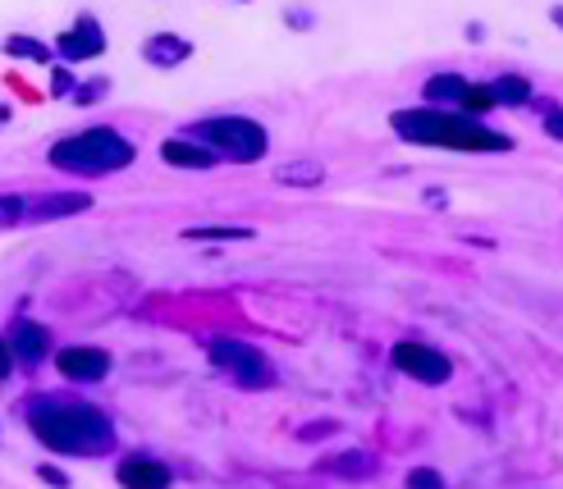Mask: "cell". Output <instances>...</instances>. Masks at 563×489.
Segmentation results:
<instances>
[{"label":"cell","instance_id":"obj_27","mask_svg":"<svg viewBox=\"0 0 563 489\" xmlns=\"http://www.w3.org/2000/svg\"><path fill=\"white\" fill-rule=\"evenodd\" d=\"M37 476H42L46 485H55V489H69V476H65L60 467H37Z\"/></svg>","mask_w":563,"mask_h":489},{"label":"cell","instance_id":"obj_9","mask_svg":"<svg viewBox=\"0 0 563 489\" xmlns=\"http://www.w3.org/2000/svg\"><path fill=\"white\" fill-rule=\"evenodd\" d=\"M106 51V33H101V23L92 14H82L69 33H60V42H55V55L69 65H82V60H97V55Z\"/></svg>","mask_w":563,"mask_h":489},{"label":"cell","instance_id":"obj_26","mask_svg":"<svg viewBox=\"0 0 563 489\" xmlns=\"http://www.w3.org/2000/svg\"><path fill=\"white\" fill-rule=\"evenodd\" d=\"M14 376V348H10V338L0 334V380H10Z\"/></svg>","mask_w":563,"mask_h":489},{"label":"cell","instance_id":"obj_29","mask_svg":"<svg viewBox=\"0 0 563 489\" xmlns=\"http://www.w3.org/2000/svg\"><path fill=\"white\" fill-rule=\"evenodd\" d=\"M55 97H65V92H78L74 88V78H69V69H55V88H51Z\"/></svg>","mask_w":563,"mask_h":489},{"label":"cell","instance_id":"obj_15","mask_svg":"<svg viewBox=\"0 0 563 489\" xmlns=\"http://www.w3.org/2000/svg\"><path fill=\"white\" fill-rule=\"evenodd\" d=\"M376 467H380V463H376V453H367V448H349V453L325 457L317 471H321V476H334V480H372Z\"/></svg>","mask_w":563,"mask_h":489},{"label":"cell","instance_id":"obj_25","mask_svg":"<svg viewBox=\"0 0 563 489\" xmlns=\"http://www.w3.org/2000/svg\"><path fill=\"white\" fill-rule=\"evenodd\" d=\"M97 97H106V78H97V82H82V88L74 92V101H78V105H88V101H97Z\"/></svg>","mask_w":563,"mask_h":489},{"label":"cell","instance_id":"obj_21","mask_svg":"<svg viewBox=\"0 0 563 489\" xmlns=\"http://www.w3.org/2000/svg\"><path fill=\"white\" fill-rule=\"evenodd\" d=\"M404 489H449V480H444V471H435V467H412V471L404 476Z\"/></svg>","mask_w":563,"mask_h":489},{"label":"cell","instance_id":"obj_30","mask_svg":"<svg viewBox=\"0 0 563 489\" xmlns=\"http://www.w3.org/2000/svg\"><path fill=\"white\" fill-rule=\"evenodd\" d=\"M427 207H449V192H440V188H431V192H427Z\"/></svg>","mask_w":563,"mask_h":489},{"label":"cell","instance_id":"obj_18","mask_svg":"<svg viewBox=\"0 0 563 489\" xmlns=\"http://www.w3.org/2000/svg\"><path fill=\"white\" fill-rule=\"evenodd\" d=\"M184 238H192V243H247L252 229H243V224H197V229H184Z\"/></svg>","mask_w":563,"mask_h":489},{"label":"cell","instance_id":"obj_16","mask_svg":"<svg viewBox=\"0 0 563 489\" xmlns=\"http://www.w3.org/2000/svg\"><path fill=\"white\" fill-rule=\"evenodd\" d=\"M490 97L499 110H531V101H537V92H531V82L522 74H499L495 82H486Z\"/></svg>","mask_w":563,"mask_h":489},{"label":"cell","instance_id":"obj_22","mask_svg":"<svg viewBox=\"0 0 563 489\" xmlns=\"http://www.w3.org/2000/svg\"><path fill=\"white\" fill-rule=\"evenodd\" d=\"M23 224V197H0V229Z\"/></svg>","mask_w":563,"mask_h":489},{"label":"cell","instance_id":"obj_2","mask_svg":"<svg viewBox=\"0 0 563 489\" xmlns=\"http://www.w3.org/2000/svg\"><path fill=\"white\" fill-rule=\"evenodd\" d=\"M389 129L399 133L412 147H431V152H472V156H504L518 142L509 133L490 129L486 120H467L459 110H431V105H412V110H394Z\"/></svg>","mask_w":563,"mask_h":489},{"label":"cell","instance_id":"obj_7","mask_svg":"<svg viewBox=\"0 0 563 489\" xmlns=\"http://www.w3.org/2000/svg\"><path fill=\"white\" fill-rule=\"evenodd\" d=\"M78 211H92L88 192H42V197H23V224H51V220H69Z\"/></svg>","mask_w":563,"mask_h":489},{"label":"cell","instance_id":"obj_19","mask_svg":"<svg viewBox=\"0 0 563 489\" xmlns=\"http://www.w3.org/2000/svg\"><path fill=\"white\" fill-rule=\"evenodd\" d=\"M0 51L14 55V60H33V65H51V60H55V51H51L46 42H37V37H10Z\"/></svg>","mask_w":563,"mask_h":489},{"label":"cell","instance_id":"obj_1","mask_svg":"<svg viewBox=\"0 0 563 489\" xmlns=\"http://www.w3.org/2000/svg\"><path fill=\"white\" fill-rule=\"evenodd\" d=\"M23 421L51 453H65V457H106L120 444L115 421H110L101 408L78 402V398H60V393L33 398Z\"/></svg>","mask_w":563,"mask_h":489},{"label":"cell","instance_id":"obj_31","mask_svg":"<svg viewBox=\"0 0 563 489\" xmlns=\"http://www.w3.org/2000/svg\"><path fill=\"white\" fill-rule=\"evenodd\" d=\"M467 42H472V46L486 42V27H482V23H467Z\"/></svg>","mask_w":563,"mask_h":489},{"label":"cell","instance_id":"obj_11","mask_svg":"<svg viewBox=\"0 0 563 489\" xmlns=\"http://www.w3.org/2000/svg\"><path fill=\"white\" fill-rule=\"evenodd\" d=\"M5 338H10V348H14V362H23V366H37L51 353V330L37 325V321H14Z\"/></svg>","mask_w":563,"mask_h":489},{"label":"cell","instance_id":"obj_20","mask_svg":"<svg viewBox=\"0 0 563 489\" xmlns=\"http://www.w3.org/2000/svg\"><path fill=\"white\" fill-rule=\"evenodd\" d=\"M490 110H499L495 97H490V88H486V82H472V92H467V101H463L459 114H467V120H486Z\"/></svg>","mask_w":563,"mask_h":489},{"label":"cell","instance_id":"obj_10","mask_svg":"<svg viewBox=\"0 0 563 489\" xmlns=\"http://www.w3.org/2000/svg\"><path fill=\"white\" fill-rule=\"evenodd\" d=\"M115 480L124 489H170L175 485V471L161 463V457H124V463L115 467Z\"/></svg>","mask_w":563,"mask_h":489},{"label":"cell","instance_id":"obj_17","mask_svg":"<svg viewBox=\"0 0 563 489\" xmlns=\"http://www.w3.org/2000/svg\"><path fill=\"white\" fill-rule=\"evenodd\" d=\"M275 179L285 188H317L325 179V165L321 160H289V165L275 169Z\"/></svg>","mask_w":563,"mask_h":489},{"label":"cell","instance_id":"obj_12","mask_svg":"<svg viewBox=\"0 0 563 489\" xmlns=\"http://www.w3.org/2000/svg\"><path fill=\"white\" fill-rule=\"evenodd\" d=\"M143 60L152 69H179L184 60H192V42L179 37V33H152L143 42Z\"/></svg>","mask_w":563,"mask_h":489},{"label":"cell","instance_id":"obj_28","mask_svg":"<svg viewBox=\"0 0 563 489\" xmlns=\"http://www.w3.org/2000/svg\"><path fill=\"white\" fill-rule=\"evenodd\" d=\"M312 19H317L312 10H285V23L289 27H312Z\"/></svg>","mask_w":563,"mask_h":489},{"label":"cell","instance_id":"obj_4","mask_svg":"<svg viewBox=\"0 0 563 489\" xmlns=\"http://www.w3.org/2000/svg\"><path fill=\"white\" fill-rule=\"evenodd\" d=\"M184 137L202 142L207 152H216L230 165H252L271 152V133L257 120H243V114H211V120H197V124H188Z\"/></svg>","mask_w":563,"mask_h":489},{"label":"cell","instance_id":"obj_3","mask_svg":"<svg viewBox=\"0 0 563 489\" xmlns=\"http://www.w3.org/2000/svg\"><path fill=\"white\" fill-rule=\"evenodd\" d=\"M133 142L120 133V129H82V133H69L51 147V165L60 175H74V179H101V175H115V169H129L133 165Z\"/></svg>","mask_w":563,"mask_h":489},{"label":"cell","instance_id":"obj_24","mask_svg":"<svg viewBox=\"0 0 563 489\" xmlns=\"http://www.w3.org/2000/svg\"><path fill=\"white\" fill-rule=\"evenodd\" d=\"M541 129H545L554 142H563V105H554L550 114H541Z\"/></svg>","mask_w":563,"mask_h":489},{"label":"cell","instance_id":"obj_32","mask_svg":"<svg viewBox=\"0 0 563 489\" xmlns=\"http://www.w3.org/2000/svg\"><path fill=\"white\" fill-rule=\"evenodd\" d=\"M550 23H554V27H563V5H554V10H550Z\"/></svg>","mask_w":563,"mask_h":489},{"label":"cell","instance_id":"obj_23","mask_svg":"<svg viewBox=\"0 0 563 489\" xmlns=\"http://www.w3.org/2000/svg\"><path fill=\"white\" fill-rule=\"evenodd\" d=\"M325 435H340V425H334V421H317V425H302V430H298L302 444H317V440H325Z\"/></svg>","mask_w":563,"mask_h":489},{"label":"cell","instance_id":"obj_14","mask_svg":"<svg viewBox=\"0 0 563 489\" xmlns=\"http://www.w3.org/2000/svg\"><path fill=\"white\" fill-rule=\"evenodd\" d=\"M161 156H165V165H175V169H211V165H220L216 152H207L202 142H192V137H184V133L165 137V142H161Z\"/></svg>","mask_w":563,"mask_h":489},{"label":"cell","instance_id":"obj_5","mask_svg":"<svg viewBox=\"0 0 563 489\" xmlns=\"http://www.w3.org/2000/svg\"><path fill=\"white\" fill-rule=\"evenodd\" d=\"M207 357L220 376H230L239 389H271L275 385V366L262 348H252L243 338H211Z\"/></svg>","mask_w":563,"mask_h":489},{"label":"cell","instance_id":"obj_13","mask_svg":"<svg viewBox=\"0 0 563 489\" xmlns=\"http://www.w3.org/2000/svg\"><path fill=\"white\" fill-rule=\"evenodd\" d=\"M467 92H472V82L463 74H435L421 82V97H427L431 110H463Z\"/></svg>","mask_w":563,"mask_h":489},{"label":"cell","instance_id":"obj_8","mask_svg":"<svg viewBox=\"0 0 563 489\" xmlns=\"http://www.w3.org/2000/svg\"><path fill=\"white\" fill-rule=\"evenodd\" d=\"M55 370L74 385H101L110 376V353L106 348H60L55 353Z\"/></svg>","mask_w":563,"mask_h":489},{"label":"cell","instance_id":"obj_6","mask_svg":"<svg viewBox=\"0 0 563 489\" xmlns=\"http://www.w3.org/2000/svg\"><path fill=\"white\" fill-rule=\"evenodd\" d=\"M389 362L399 376L417 380V385H449V376H454V362H449L440 348H431V343H417V338H399L389 348Z\"/></svg>","mask_w":563,"mask_h":489}]
</instances>
